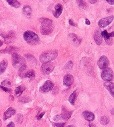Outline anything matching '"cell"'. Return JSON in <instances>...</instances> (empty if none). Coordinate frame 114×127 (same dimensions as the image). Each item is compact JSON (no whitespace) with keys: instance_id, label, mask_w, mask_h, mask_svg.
Masks as SVG:
<instances>
[{"instance_id":"6da1fadb","label":"cell","mask_w":114,"mask_h":127,"mask_svg":"<svg viewBox=\"0 0 114 127\" xmlns=\"http://www.w3.org/2000/svg\"><path fill=\"white\" fill-rule=\"evenodd\" d=\"M40 21L41 26L40 28L41 33L42 35H49L51 33L54 29L53 22L49 19L41 18Z\"/></svg>"},{"instance_id":"7a4b0ae2","label":"cell","mask_w":114,"mask_h":127,"mask_svg":"<svg viewBox=\"0 0 114 127\" xmlns=\"http://www.w3.org/2000/svg\"><path fill=\"white\" fill-rule=\"evenodd\" d=\"M58 51L57 50H49L46 51L40 57V61L42 63L51 62L57 58L58 56Z\"/></svg>"},{"instance_id":"3957f363","label":"cell","mask_w":114,"mask_h":127,"mask_svg":"<svg viewBox=\"0 0 114 127\" xmlns=\"http://www.w3.org/2000/svg\"><path fill=\"white\" fill-rule=\"evenodd\" d=\"M23 38L28 44L31 45H36L40 43V38L32 31H26L23 34Z\"/></svg>"},{"instance_id":"277c9868","label":"cell","mask_w":114,"mask_h":127,"mask_svg":"<svg viewBox=\"0 0 114 127\" xmlns=\"http://www.w3.org/2000/svg\"><path fill=\"white\" fill-rule=\"evenodd\" d=\"M12 64L15 68H19L23 65L26 64L25 58L17 53H12Z\"/></svg>"},{"instance_id":"5b68a950","label":"cell","mask_w":114,"mask_h":127,"mask_svg":"<svg viewBox=\"0 0 114 127\" xmlns=\"http://www.w3.org/2000/svg\"><path fill=\"white\" fill-rule=\"evenodd\" d=\"M54 64L51 62L43 63L41 68V71L42 73L44 75H47L53 72L54 69Z\"/></svg>"},{"instance_id":"8992f818","label":"cell","mask_w":114,"mask_h":127,"mask_svg":"<svg viewBox=\"0 0 114 127\" xmlns=\"http://www.w3.org/2000/svg\"><path fill=\"white\" fill-rule=\"evenodd\" d=\"M102 71L101 73L102 79L105 81H111L114 77L113 71L110 68H106Z\"/></svg>"},{"instance_id":"52a82bcc","label":"cell","mask_w":114,"mask_h":127,"mask_svg":"<svg viewBox=\"0 0 114 127\" xmlns=\"http://www.w3.org/2000/svg\"><path fill=\"white\" fill-rule=\"evenodd\" d=\"M114 20V16H110L108 17H105V18H103L101 19L100 20L98 21V26L100 28H105L107 26L110 25L113 21Z\"/></svg>"},{"instance_id":"ba28073f","label":"cell","mask_w":114,"mask_h":127,"mask_svg":"<svg viewBox=\"0 0 114 127\" xmlns=\"http://www.w3.org/2000/svg\"><path fill=\"white\" fill-rule=\"evenodd\" d=\"M54 83L50 80H47L45 82L42 86L40 87V91L43 93H46L49 92L54 88Z\"/></svg>"},{"instance_id":"9c48e42d","label":"cell","mask_w":114,"mask_h":127,"mask_svg":"<svg viewBox=\"0 0 114 127\" xmlns=\"http://www.w3.org/2000/svg\"><path fill=\"white\" fill-rule=\"evenodd\" d=\"M98 66L101 69H104L106 68L109 65V61L107 57L103 56H101L99 59L97 63Z\"/></svg>"},{"instance_id":"30bf717a","label":"cell","mask_w":114,"mask_h":127,"mask_svg":"<svg viewBox=\"0 0 114 127\" xmlns=\"http://www.w3.org/2000/svg\"><path fill=\"white\" fill-rule=\"evenodd\" d=\"M94 40H95V41L97 45H100L101 44L102 41V32L99 28H97V29L95 30L94 35Z\"/></svg>"},{"instance_id":"8fae6325","label":"cell","mask_w":114,"mask_h":127,"mask_svg":"<svg viewBox=\"0 0 114 127\" xmlns=\"http://www.w3.org/2000/svg\"><path fill=\"white\" fill-rule=\"evenodd\" d=\"M74 78L73 76L71 75V74H67L66 75H65L63 77V85L69 87L71 86L72 84L74 82Z\"/></svg>"},{"instance_id":"7c38bea8","label":"cell","mask_w":114,"mask_h":127,"mask_svg":"<svg viewBox=\"0 0 114 127\" xmlns=\"http://www.w3.org/2000/svg\"><path fill=\"white\" fill-rule=\"evenodd\" d=\"M82 117H84L85 120L89 122H92L95 119V115L91 111H84L82 113Z\"/></svg>"},{"instance_id":"4fadbf2b","label":"cell","mask_w":114,"mask_h":127,"mask_svg":"<svg viewBox=\"0 0 114 127\" xmlns=\"http://www.w3.org/2000/svg\"><path fill=\"white\" fill-rule=\"evenodd\" d=\"M102 37H104L105 41H106L107 44L112 45V44L113 43V38L110 36L109 34L107 32V30H104V31L102 32Z\"/></svg>"},{"instance_id":"5bb4252c","label":"cell","mask_w":114,"mask_h":127,"mask_svg":"<svg viewBox=\"0 0 114 127\" xmlns=\"http://www.w3.org/2000/svg\"><path fill=\"white\" fill-rule=\"evenodd\" d=\"M15 113H16V110L14 108H9L5 111V113H4L3 120H6V119L11 117L12 115L15 114Z\"/></svg>"},{"instance_id":"9a60e30c","label":"cell","mask_w":114,"mask_h":127,"mask_svg":"<svg viewBox=\"0 0 114 127\" xmlns=\"http://www.w3.org/2000/svg\"><path fill=\"white\" fill-rule=\"evenodd\" d=\"M104 86L105 87L110 93L111 94L112 96H114V84L113 82H111L110 81H106L104 83Z\"/></svg>"},{"instance_id":"2e32d148","label":"cell","mask_w":114,"mask_h":127,"mask_svg":"<svg viewBox=\"0 0 114 127\" xmlns=\"http://www.w3.org/2000/svg\"><path fill=\"white\" fill-rule=\"evenodd\" d=\"M63 10V7L62 6L60 3L57 4L55 7V12L54 13V16L56 17V18H58V17L60 16L62 14Z\"/></svg>"},{"instance_id":"e0dca14e","label":"cell","mask_w":114,"mask_h":127,"mask_svg":"<svg viewBox=\"0 0 114 127\" xmlns=\"http://www.w3.org/2000/svg\"><path fill=\"white\" fill-rule=\"evenodd\" d=\"M2 35L4 38L6 44L9 43L12 41L15 36V34L13 32H10L8 34H2Z\"/></svg>"},{"instance_id":"ac0fdd59","label":"cell","mask_w":114,"mask_h":127,"mask_svg":"<svg viewBox=\"0 0 114 127\" xmlns=\"http://www.w3.org/2000/svg\"><path fill=\"white\" fill-rule=\"evenodd\" d=\"M8 65V61L6 60H3L0 63V74H2L5 72Z\"/></svg>"},{"instance_id":"d6986e66","label":"cell","mask_w":114,"mask_h":127,"mask_svg":"<svg viewBox=\"0 0 114 127\" xmlns=\"http://www.w3.org/2000/svg\"><path fill=\"white\" fill-rule=\"evenodd\" d=\"M70 38L71 39V40L72 41L73 43H74V44L76 45H79L80 44L81 42V39H80L78 38L77 36L75 34H70Z\"/></svg>"},{"instance_id":"ffe728a7","label":"cell","mask_w":114,"mask_h":127,"mask_svg":"<svg viewBox=\"0 0 114 127\" xmlns=\"http://www.w3.org/2000/svg\"><path fill=\"white\" fill-rule=\"evenodd\" d=\"M24 77L27 78L28 80H33L35 77V72L33 69L29 70L26 72Z\"/></svg>"},{"instance_id":"44dd1931","label":"cell","mask_w":114,"mask_h":127,"mask_svg":"<svg viewBox=\"0 0 114 127\" xmlns=\"http://www.w3.org/2000/svg\"><path fill=\"white\" fill-rule=\"evenodd\" d=\"M77 91H76V90L74 91L73 93L71 94V95L70 96L69 98V101L70 102V104L72 105H74L75 104V102L76 98H77Z\"/></svg>"},{"instance_id":"7402d4cb","label":"cell","mask_w":114,"mask_h":127,"mask_svg":"<svg viewBox=\"0 0 114 127\" xmlns=\"http://www.w3.org/2000/svg\"><path fill=\"white\" fill-rule=\"evenodd\" d=\"M25 90V87L23 86V85H21V86H19L17 87L16 89H15V95H16L17 97H19V96L22 94L23 92Z\"/></svg>"},{"instance_id":"603a6c76","label":"cell","mask_w":114,"mask_h":127,"mask_svg":"<svg viewBox=\"0 0 114 127\" xmlns=\"http://www.w3.org/2000/svg\"><path fill=\"white\" fill-rule=\"evenodd\" d=\"M6 1L10 6L15 8H19L21 6L20 3L17 0H6Z\"/></svg>"},{"instance_id":"cb8c5ba5","label":"cell","mask_w":114,"mask_h":127,"mask_svg":"<svg viewBox=\"0 0 114 127\" xmlns=\"http://www.w3.org/2000/svg\"><path fill=\"white\" fill-rule=\"evenodd\" d=\"M17 48H14V47H8L6 48L5 49L1 50L0 52H2V53H16Z\"/></svg>"},{"instance_id":"d4e9b609","label":"cell","mask_w":114,"mask_h":127,"mask_svg":"<svg viewBox=\"0 0 114 127\" xmlns=\"http://www.w3.org/2000/svg\"><path fill=\"white\" fill-rule=\"evenodd\" d=\"M72 114V111H68L63 110V113L62 114H61V116H62L63 120H68L71 118Z\"/></svg>"},{"instance_id":"484cf974","label":"cell","mask_w":114,"mask_h":127,"mask_svg":"<svg viewBox=\"0 0 114 127\" xmlns=\"http://www.w3.org/2000/svg\"><path fill=\"white\" fill-rule=\"evenodd\" d=\"M23 12L27 16H30L32 13V9L29 6H25L23 8Z\"/></svg>"},{"instance_id":"4316f807","label":"cell","mask_w":114,"mask_h":127,"mask_svg":"<svg viewBox=\"0 0 114 127\" xmlns=\"http://www.w3.org/2000/svg\"><path fill=\"white\" fill-rule=\"evenodd\" d=\"M26 69V64L23 65L22 66L19 68V74L21 77H24L25 76V74L26 73L25 70Z\"/></svg>"},{"instance_id":"83f0119b","label":"cell","mask_w":114,"mask_h":127,"mask_svg":"<svg viewBox=\"0 0 114 127\" xmlns=\"http://www.w3.org/2000/svg\"><path fill=\"white\" fill-rule=\"evenodd\" d=\"M76 2L78 6L83 9H85L87 8V4L85 0H76Z\"/></svg>"},{"instance_id":"f1b7e54d","label":"cell","mask_w":114,"mask_h":127,"mask_svg":"<svg viewBox=\"0 0 114 127\" xmlns=\"http://www.w3.org/2000/svg\"><path fill=\"white\" fill-rule=\"evenodd\" d=\"M110 119L109 117L107 115H103L102 117L101 118L100 122L102 125H106L109 123Z\"/></svg>"},{"instance_id":"f546056e","label":"cell","mask_w":114,"mask_h":127,"mask_svg":"<svg viewBox=\"0 0 114 127\" xmlns=\"http://www.w3.org/2000/svg\"><path fill=\"white\" fill-rule=\"evenodd\" d=\"M73 62L72 61H69L65 65V69L67 71H70V70L72 69V67H73Z\"/></svg>"},{"instance_id":"4dcf8cb0","label":"cell","mask_w":114,"mask_h":127,"mask_svg":"<svg viewBox=\"0 0 114 127\" xmlns=\"http://www.w3.org/2000/svg\"><path fill=\"white\" fill-rule=\"evenodd\" d=\"M1 85L2 86L5 87H7V88H9L11 86V83L7 80H6L5 81H3L1 82Z\"/></svg>"},{"instance_id":"1f68e13d","label":"cell","mask_w":114,"mask_h":127,"mask_svg":"<svg viewBox=\"0 0 114 127\" xmlns=\"http://www.w3.org/2000/svg\"><path fill=\"white\" fill-rule=\"evenodd\" d=\"M23 119V115L22 114H18L16 116V121L19 124H21V123L22 122Z\"/></svg>"},{"instance_id":"d6a6232c","label":"cell","mask_w":114,"mask_h":127,"mask_svg":"<svg viewBox=\"0 0 114 127\" xmlns=\"http://www.w3.org/2000/svg\"><path fill=\"white\" fill-rule=\"evenodd\" d=\"M26 56L28 60L31 61V62H36V60L35 59V57L32 56L31 54H27V55H26Z\"/></svg>"},{"instance_id":"836d02e7","label":"cell","mask_w":114,"mask_h":127,"mask_svg":"<svg viewBox=\"0 0 114 127\" xmlns=\"http://www.w3.org/2000/svg\"><path fill=\"white\" fill-rule=\"evenodd\" d=\"M54 121H55V122H61V121H62V120H63L61 115H56L55 117H54Z\"/></svg>"},{"instance_id":"e575fe53","label":"cell","mask_w":114,"mask_h":127,"mask_svg":"<svg viewBox=\"0 0 114 127\" xmlns=\"http://www.w3.org/2000/svg\"><path fill=\"white\" fill-rule=\"evenodd\" d=\"M0 88H1L4 91H5L6 93H11L12 92V90L11 89H10V88H7V87H3V86H2V85H1V86H0Z\"/></svg>"},{"instance_id":"d590c367","label":"cell","mask_w":114,"mask_h":127,"mask_svg":"<svg viewBox=\"0 0 114 127\" xmlns=\"http://www.w3.org/2000/svg\"><path fill=\"white\" fill-rule=\"evenodd\" d=\"M65 125V123H52V126H53L54 127H64Z\"/></svg>"},{"instance_id":"8d00e7d4","label":"cell","mask_w":114,"mask_h":127,"mask_svg":"<svg viewBox=\"0 0 114 127\" xmlns=\"http://www.w3.org/2000/svg\"><path fill=\"white\" fill-rule=\"evenodd\" d=\"M69 23L70 25L71 26H72V27H77V24L75 23L72 19H69Z\"/></svg>"},{"instance_id":"74e56055","label":"cell","mask_w":114,"mask_h":127,"mask_svg":"<svg viewBox=\"0 0 114 127\" xmlns=\"http://www.w3.org/2000/svg\"><path fill=\"white\" fill-rule=\"evenodd\" d=\"M45 112H43V113H41L40 115L37 116V119H38V120H40V119H42V118L43 117V115H45Z\"/></svg>"},{"instance_id":"f35d334b","label":"cell","mask_w":114,"mask_h":127,"mask_svg":"<svg viewBox=\"0 0 114 127\" xmlns=\"http://www.w3.org/2000/svg\"><path fill=\"white\" fill-rule=\"evenodd\" d=\"M105 1H106L111 5H113L114 4V0H105Z\"/></svg>"},{"instance_id":"ab89813d","label":"cell","mask_w":114,"mask_h":127,"mask_svg":"<svg viewBox=\"0 0 114 127\" xmlns=\"http://www.w3.org/2000/svg\"><path fill=\"white\" fill-rule=\"evenodd\" d=\"M7 127H15V124H14V122H10L9 124H8L7 126Z\"/></svg>"},{"instance_id":"60d3db41","label":"cell","mask_w":114,"mask_h":127,"mask_svg":"<svg viewBox=\"0 0 114 127\" xmlns=\"http://www.w3.org/2000/svg\"><path fill=\"white\" fill-rule=\"evenodd\" d=\"M85 24H86L87 25H90V21H89V19H86V20H85Z\"/></svg>"},{"instance_id":"b9f144b4","label":"cell","mask_w":114,"mask_h":127,"mask_svg":"<svg viewBox=\"0 0 114 127\" xmlns=\"http://www.w3.org/2000/svg\"><path fill=\"white\" fill-rule=\"evenodd\" d=\"M89 1H90V2L91 3L94 4V3H95L97 1V0H89Z\"/></svg>"},{"instance_id":"7bdbcfd3","label":"cell","mask_w":114,"mask_h":127,"mask_svg":"<svg viewBox=\"0 0 114 127\" xmlns=\"http://www.w3.org/2000/svg\"><path fill=\"white\" fill-rule=\"evenodd\" d=\"M9 99H10V101H13V100H14V96H13L12 95H10L9 96Z\"/></svg>"},{"instance_id":"ee69618b","label":"cell","mask_w":114,"mask_h":127,"mask_svg":"<svg viewBox=\"0 0 114 127\" xmlns=\"http://www.w3.org/2000/svg\"><path fill=\"white\" fill-rule=\"evenodd\" d=\"M110 35L111 37H112V38H113V37L114 36V32H111V33L109 34Z\"/></svg>"},{"instance_id":"f6af8a7d","label":"cell","mask_w":114,"mask_h":127,"mask_svg":"<svg viewBox=\"0 0 114 127\" xmlns=\"http://www.w3.org/2000/svg\"><path fill=\"white\" fill-rule=\"evenodd\" d=\"M3 41H2V40H0V47H1V46H2V45H3Z\"/></svg>"},{"instance_id":"bcb514c9","label":"cell","mask_w":114,"mask_h":127,"mask_svg":"<svg viewBox=\"0 0 114 127\" xmlns=\"http://www.w3.org/2000/svg\"><path fill=\"white\" fill-rule=\"evenodd\" d=\"M89 127H95V126H94V125H93V124L89 123Z\"/></svg>"},{"instance_id":"7dc6e473","label":"cell","mask_w":114,"mask_h":127,"mask_svg":"<svg viewBox=\"0 0 114 127\" xmlns=\"http://www.w3.org/2000/svg\"><path fill=\"white\" fill-rule=\"evenodd\" d=\"M2 126V122H1V120H0V127H1Z\"/></svg>"},{"instance_id":"c3c4849f","label":"cell","mask_w":114,"mask_h":127,"mask_svg":"<svg viewBox=\"0 0 114 127\" xmlns=\"http://www.w3.org/2000/svg\"><path fill=\"white\" fill-rule=\"evenodd\" d=\"M67 127H74V126H67Z\"/></svg>"}]
</instances>
